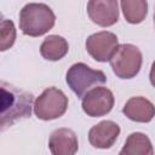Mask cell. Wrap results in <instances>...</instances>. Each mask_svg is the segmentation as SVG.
Returning a JSON list of instances; mask_svg holds the SVG:
<instances>
[{
	"label": "cell",
	"mask_w": 155,
	"mask_h": 155,
	"mask_svg": "<svg viewBox=\"0 0 155 155\" xmlns=\"http://www.w3.org/2000/svg\"><path fill=\"white\" fill-rule=\"evenodd\" d=\"M122 113L132 121L149 122L155 116V107L144 97H132L125 103Z\"/></svg>",
	"instance_id": "obj_11"
},
{
	"label": "cell",
	"mask_w": 155,
	"mask_h": 155,
	"mask_svg": "<svg viewBox=\"0 0 155 155\" xmlns=\"http://www.w3.org/2000/svg\"><path fill=\"white\" fill-rule=\"evenodd\" d=\"M1 91V114L0 131L12 126L22 119L30 117L34 96L19 87H16L6 81L0 82Z\"/></svg>",
	"instance_id": "obj_1"
},
{
	"label": "cell",
	"mask_w": 155,
	"mask_h": 155,
	"mask_svg": "<svg viewBox=\"0 0 155 155\" xmlns=\"http://www.w3.org/2000/svg\"><path fill=\"white\" fill-rule=\"evenodd\" d=\"M120 134V126L114 121H101L91 127L88 132V140L92 147L98 149L110 148Z\"/></svg>",
	"instance_id": "obj_9"
},
{
	"label": "cell",
	"mask_w": 155,
	"mask_h": 155,
	"mask_svg": "<svg viewBox=\"0 0 155 155\" xmlns=\"http://www.w3.org/2000/svg\"><path fill=\"white\" fill-rule=\"evenodd\" d=\"M68 108V97L56 87H48L36 98L34 113L40 120H54L61 117Z\"/></svg>",
	"instance_id": "obj_5"
},
{
	"label": "cell",
	"mask_w": 155,
	"mask_h": 155,
	"mask_svg": "<svg viewBox=\"0 0 155 155\" xmlns=\"http://www.w3.org/2000/svg\"><path fill=\"white\" fill-rule=\"evenodd\" d=\"M48 148L53 155H74L79 148L78 137L70 128H57L50 136Z\"/></svg>",
	"instance_id": "obj_10"
},
{
	"label": "cell",
	"mask_w": 155,
	"mask_h": 155,
	"mask_svg": "<svg viewBox=\"0 0 155 155\" xmlns=\"http://www.w3.org/2000/svg\"><path fill=\"white\" fill-rule=\"evenodd\" d=\"M81 107L85 114L91 117L107 115L114 107L113 92L107 87H94L82 97Z\"/></svg>",
	"instance_id": "obj_6"
},
{
	"label": "cell",
	"mask_w": 155,
	"mask_h": 155,
	"mask_svg": "<svg viewBox=\"0 0 155 155\" xmlns=\"http://www.w3.org/2000/svg\"><path fill=\"white\" fill-rule=\"evenodd\" d=\"M69 46L64 38L59 35H50L47 36L41 46L40 53L47 61H59L68 53Z\"/></svg>",
	"instance_id": "obj_12"
},
{
	"label": "cell",
	"mask_w": 155,
	"mask_h": 155,
	"mask_svg": "<svg viewBox=\"0 0 155 155\" xmlns=\"http://www.w3.org/2000/svg\"><path fill=\"white\" fill-rule=\"evenodd\" d=\"M121 155H153L154 149L148 136L140 132H134L128 136L124 148L120 151Z\"/></svg>",
	"instance_id": "obj_13"
},
{
	"label": "cell",
	"mask_w": 155,
	"mask_h": 155,
	"mask_svg": "<svg viewBox=\"0 0 155 155\" xmlns=\"http://www.w3.org/2000/svg\"><path fill=\"white\" fill-rule=\"evenodd\" d=\"M65 80L70 90L82 98L91 87L105 84L107 76L102 70L92 69L85 63H75L68 69Z\"/></svg>",
	"instance_id": "obj_4"
},
{
	"label": "cell",
	"mask_w": 155,
	"mask_h": 155,
	"mask_svg": "<svg viewBox=\"0 0 155 155\" xmlns=\"http://www.w3.org/2000/svg\"><path fill=\"white\" fill-rule=\"evenodd\" d=\"M56 16L45 4H27L19 12V28L24 35L40 36L51 30L54 25Z\"/></svg>",
	"instance_id": "obj_2"
},
{
	"label": "cell",
	"mask_w": 155,
	"mask_h": 155,
	"mask_svg": "<svg viewBox=\"0 0 155 155\" xmlns=\"http://www.w3.org/2000/svg\"><path fill=\"white\" fill-rule=\"evenodd\" d=\"M117 46V38L111 31H99L86 40V51L97 62L109 61Z\"/></svg>",
	"instance_id": "obj_7"
},
{
	"label": "cell",
	"mask_w": 155,
	"mask_h": 155,
	"mask_svg": "<svg viewBox=\"0 0 155 155\" xmlns=\"http://www.w3.org/2000/svg\"><path fill=\"white\" fill-rule=\"evenodd\" d=\"M149 79H150L151 85L155 87V61H154V62H153V64H151V68H150V74H149Z\"/></svg>",
	"instance_id": "obj_16"
},
{
	"label": "cell",
	"mask_w": 155,
	"mask_h": 155,
	"mask_svg": "<svg viewBox=\"0 0 155 155\" xmlns=\"http://www.w3.org/2000/svg\"><path fill=\"white\" fill-rule=\"evenodd\" d=\"M154 24H155V11H154Z\"/></svg>",
	"instance_id": "obj_17"
},
{
	"label": "cell",
	"mask_w": 155,
	"mask_h": 155,
	"mask_svg": "<svg viewBox=\"0 0 155 155\" xmlns=\"http://www.w3.org/2000/svg\"><path fill=\"white\" fill-rule=\"evenodd\" d=\"M0 39H1V42H0V50L1 51H6L7 48H10L13 45L15 39H16V29H15L12 21L5 19V18L1 19Z\"/></svg>",
	"instance_id": "obj_15"
},
{
	"label": "cell",
	"mask_w": 155,
	"mask_h": 155,
	"mask_svg": "<svg viewBox=\"0 0 155 155\" xmlns=\"http://www.w3.org/2000/svg\"><path fill=\"white\" fill-rule=\"evenodd\" d=\"M87 15L93 23L110 27L119 19L117 0H88Z\"/></svg>",
	"instance_id": "obj_8"
},
{
	"label": "cell",
	"mask_w": 155,
	"mask_h": 155,
	"mask_svg": "<svg viewBox=\"0 0 155 155\" xmlns=\"http://www.w3.org/2000/svg\"><path fill=\"white\" fill-rule=\"evenodd\" d=\"M114 74L120 79L134 78L142 67V52L131 44L119 45L109 59Z\"/></svg>",
	"instance_id": "obj_3"
},
{
	"label": "cell",
	"mask_w": 155,
	"mask_h": 155,
	"mask_svg": "<svg viewBox=\"0 0 155 155\" xmlns=\"http://www.w3.org/2000/svg\"><path fill=\"white\" fill-rule=\"evenodd\" d=\"M121 8L128 23L138 24L148 13V2L147 0H121Z\"/></svg>",
	"instance_id": "obj_14"
}]
</instances>
